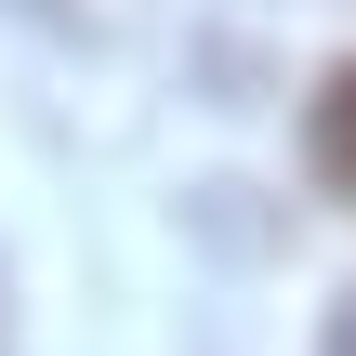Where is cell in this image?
Masks as SVG:
<instances>
[{
  "mask_svg": "<svg viewBox=\"0 0 356 356\" xmlns=\"http://www.w3.org/2000/svg\"><path fill=\"white\" fill-rule=\"evenodd\" d=\"M304 159H317L330 198H356V53L317 79V106H304Z\"/></svg>",
  "mask_w": 356,
  "mask_h": 356,
  "instance_id": "obj_1",
  "label": "cell"
},
{
  "mask_svg": "<svg viewBox=\"0 0 356 356\" xmlns=\"http://www.w3.org/2000/svg\"><path fill=\"white\" fill-rule=\"evenodd\" d=\"M317 356H356V291L330 304V330H317Z\"/></svg>",
  "mask_w": 356,
  "mask_h": 356,
  "instance_id": "obj_2",
  "label": "cell"
},
{
  "mask_svg": "<svg viewBox=\"0 0 356 356\" xmlns=\"http://www.w3.org/2000/svg\"><path fill=\"white\" fill-rule=\"evenodd\" d=\"M0 343H13V291H0Z\"/></svg>",
  "mask_w": 356,
  "mask_h": 356,
  "instance_id": "obj_3",
  "label": "cell"
}]
</instances>
